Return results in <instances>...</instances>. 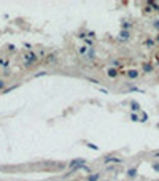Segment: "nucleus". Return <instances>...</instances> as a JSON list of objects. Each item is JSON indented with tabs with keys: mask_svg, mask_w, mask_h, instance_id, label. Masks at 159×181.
<instances>
[{
	"mask_svg": "<svg viewBox=\"0 0 159 181\" xmlns=\"http://www.w3.org/2000/svg\"><path fill=\"white\" fill-rule=\"evenodd\" d=\"M5 84H6L5 81H3V80H0V90H2V89H5Z\"/></svg>",
	"mask_w": 159,
	"mask_h": 181,
	"instance_id": "obj_17",
	"label": "nucleus"
},
{
	"mask_svg": "<svg viewBox=\"0 0 159 181\" xmlns=\"http://www.w3.org/2000/svg\"><path fill=\"white\" fill-rule=\"evenodd\" d=\"M127 76H129L130 80H135V78H138V72L137 70H129V72H127Z\"/></svg>",
	"mask_w": 159,
	"mask_h": 181,
	"instance_id": "obj_8",
	"label": "nucleus"
},
{
	"mask_svg": "<svg viewBox=\"0 0 159 181\" xmlns=\"http://www.w3.org/2000/svg\"><path fill=\"white\" fill-rule=\"evenodd\" d=\"M146 119H148V116H146V115H143V116L140 118V123H143V121H146Z\"/></svg>",
	"mask_w": 159,
	"mask_h": 181,
	"instance_id": "obj_20",
	"label": "nucleus"
},
{
	"mask_svg": "<svg viewBox=\"0 0 159 181\" xmlns=\"http://www.w3.org/2000/svg\"><path fill=\"white\" fill-rule=\"evenodd\" d=\"M151 70H153V65H151V64H145V65H143V72H145V73H150Z\"/></svg>",
	"mask_w": 159,
	"mask_h": 181,
	"instance_id": "obj_10",
	"label": "nucleus"
},
{
	"mask_svg": "<svg viewBox=\"0 0 159 181\" xmlns=\"http://www.w3.org/2000/svg\"><path fill=\"white\" fill-rule=\"evenodd\" d=\"M153 26H154V29H158V30H159V19H156V21L153 22Z\"/></svg>",
	"mask_w": 159,
	"mask_h": 181,
	"instance_id": "obj_18",
	"label": "nucleus"
},
{
	"mask_svg": "<svg viewBox=\"0 0 159 181\" xmlns=\"http://www.w3.org/2000/svg\"><path fill=\"white\" fill-rule=\"evenodd\" d=\"M145 45H146V46H148V48H151V46H153V45H154V40H151V38H148V40H146V41H145Z\"/></svg>",
	"mask_w": 159,
	"mask_h": 181,
	"instance_id": "obj_12",
	"label": "nucleus"
},
{
	"mask_svg": "<svg viewBox=\"0 0 159 181\" xmlns=\"http://www.w3.org/2000/svg\"><path fill=\"white\" fill-rule=\"evenodd\" d=\"M100 173H89L88 175V181H99Z\"/></svg>",
	"mask_w": 159,
	"mask_h": 181,
	"instance_id": "obj_6",
	"label": "nucleus"
},
{
	"mask_svg": "<svg viewBox=\"0 0 159 181\" xmlns=\"http://www.w3.org/2000/svg\"><path fill=\"white\" fill-rule=\"evenodd\" d=\"M43 75H46V72H40V73H37V75H35V78H40V76H43Z\"/></svg>",
	"mask_w": 159,
	"mask_h": 181,
	"instance_id": "obj_19",
	"label": "nucleus"
},
{
	"mask_svg": "<svg viewBox=\"0 0 159 181\" xmlns=\"http://www.w3.org/2000/svg\"><path fill=\"white\" fill-rule=\"evenodd\" d=\"M130 119H132V121H140V119H138V116L135 115V113H132V115H130Z\"/></svg>",
	"mask_w": 159,
	"mask_h": 181,
	"instance_id": "obj_13",
	"label": "nucleus"
},
{
	"mask_svg": "<svg viewBox=\"0 0 159 181\" xmlns=\"http://www.w3.org/2000/svg\"><path fill=\"white\" fill-rule=\"evenodd\" d=\"M107 75L110 78H116L118 76V68H115V67H110V68L107 70Z\"/></svg>",
	"mask_w": 159,
	"mask_h": 181,
	"instance_id": "obj_4",
	"label": "nucleus"
},
{
	"mask_svg": "<svg viewBox=\"0 0 159 181\" xmlns=\"http://www.w3.org/2000/svg\"><path fill=\"white\" fill-rule=\"evenodd\" d=\"M153 168L156 172H159V162H153Z\"/></svg>",
	"mask_w": 159,
	"mask_h": 181,
	"instance_id": "obj_14",
	"label": "nucleus"
},
{
	"mask_svg": "<svg viewBox=\"0 0 159 181\" xmlns=\"http://www.w3.org/2000/svg\"><path fill=\"white\" fill-rule=\"evenodd\" d=\"M156 41L159 43V33H158V37H156Z\"/></svg>",
	"mask_w": 159,
	"mask_h": 181,
	"instance_id": "obj_22",
	"label": "nucleus"
},
{
	"mask_svg": "<svg viewBox=\"0 0 159 181\" xmlns=\"http://www.w3.org/2000/svg\"><path fill=\"white\" fill-rule=\"evenodd\" d=\"M78 51H80L81 56H86V54H88V46H81V48H80Z\"/></svg>",
	"mask_w": 159,
	"mask_h": 181,
	"instance_id": "obj_11",
	"label": "nucleus"
},
{
	"mask_svg": "<svg viewBox=\"0 0 159 181\" xmlns=\"http://www.w3.org/2000/svg\"><path fill=\"white\" fill-rule=\"evenodd\" d=\"M127 176H129V178H135V176H137V168H129V170H127Z\"/></svg>",
	"mask_w": 159,
	"mask_h": 181,
	"instance_id": "obj_9",
	"label": "nucleus"
},
{
	"mask_svg": "<svg viewBox=\"0 0 159 181\" xmlns=\"http://www.w3.org/2000/svg\"><path fill=\"white\" fill-rule=\"evenodd\" d=\"M154 156H156V157H159V151H156V152H154Z\"/></svg>",
	"mask_w": 159,
	"mask_h": 181,
	"instance_id": "obj_21",
	"label": "nucleus"
},
{
	"mask_svg": "<svg viewBox=\"0 0 159 181\" xmlns=\"http://www.w3.org/2000/svg\"><path fill=\"white\" fill-rule=\"evenodd\" d=\"M54 59H56V56H54V54H51V56H49L48 59H46V62H53Z\"/></svg>",
	"mask_w": 159,
	"mask_h": 181,
	"instance_id": "obj_16",
	"label": "nucleus"
},
{
	"mask_svg": "<svg viewBox=\"0 0 159 181\" xmlns=\"http://www.w3.org/2000/svg\"><path fill=\"white\" fill-rule=\"evenodd\" d=\"M129 37H130V32H129V30H121V33H119V40H121V41L129 40Z\"/></svg>",
	"mask_w": 159,
	"mask_h": 181,
	"instance_id": "obj_3",
	"label": "nucleus"
},
{
	"mask_svg": "<svg viewBox=\"0 0 159 181\" xmlns=\"http://www.w3.org/2000/svg\"><path fill=\"white\" fill-rule=\"evenodd\" d=\"M88 146L91 148V149H99V146H97V145H92V143H88Z\"/></svg>",
	"mask_w": 159,
	"mask_h": 181,
	"instance_id": "obj_15",
	"label": "nucleus"
},
{
	"mask_svg": "<svg viewBox=\"0 0 159 181\" xmlns=\"http://www.w3.org/2000/svg\"><path fill=\"white\" fill-rule=\"evenodd\" d=\"M84 164H86L84 159H73L70 160L68 168H70V172H75V170H80V168H84Z\"/></svg>",
	"mask_w": 159,
	"mask_h": 181,
	"instance_id": "obj_1",
	"label": "nucleus"
},
{
	"mask_svg": "<svg viewBox=\"0 0 159 181\" xmlns=\"http://www.w3.org/2000/svg\"><path fill=\"white\" fill-rule=\"evenodd\" d=\"M37 61H38V57H37L35 53H27L26 54V62L27 64H34V62H37Z\"/></svg>",
	"mask_w": 159,
	"mask_h": 181,
	"instance_id": "obj_2",
	"label": "nucleus"
},
{
	"mask_svg": "<svg viewBox=\"0 0 159 181\" xmlns=\"http://www.w3.org/2000/svg\"><path fill=\"white\" fill-rule=\"evenodd\" d=\"M105 162L107 164H110V162H115V164H119V162H123L119 157H113V156H107L105 157Z\"/></svg>",
	"mask_w": 159,
	"mask_h": 181,
	"instance_id": "obj_5",
	"label": "nucleus"
},
{
	"mask_svg": "<svg viewBox=\"0 0 159 181\" xmlns=\"http://www.w3.org/2000/svg\"><path fill=\"white\" fill-rule=\"evenodd\" d=\"M130 108H132V113H135V111H140V105H138V102L132 100V102H130Z\"/></svg>",
	"mask_w": 159,
	"mask_h": 181,
	"instance_id": "obj_7",
	"label": "nucleus"
}]
</instances>
